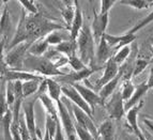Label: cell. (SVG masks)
I'll return each instance as SVG.
<instances>
[{
    "label": "cell",
    "mask_w": 153,
    "mask_h": 140,
    "mask_svg": "<svg viewBox=\"0 0 153 140\" xmlns=\"http://www.w3.org/2000/svg\"><path fill=\"white\" fill-rule=\"evenodd\" d=\"M45 40L49 44V46L51 45L58 46L59 44H61L63 41H65L64 38L62 36V34L60 33V31H54V32L49 33L48 36L45 38Z\"/></svg>",
    "instance_id": "cell-34"
},
{
    "label": "cell",
    "mask_w": 153,
    "mask_h": 140,
    "mask_svg": "<svg viewBox=\"0 0 153 140\" xmlns=\"http://www.w3.org/2000/svg\"><path fill=\"white\" fill-rule=\"evenodd\" d=\"M66 27L57 21H51L39 12L36 15H29L26 18V31H27V43H34L48 36L54 31L66 30Z\"/></svg>",
    "instance_id": "cell-1"
},
{
    "label": "cell",
    "mask_w": 153,
    "mask_h": 140,
    "mask_svg": "<svg viewBox=\"0 0 153 140\" xmlns=\"http://www.w3.org/2000/svg\"><path fill=\"white\" fill-rule=\"evenodd\" d=\"M19 3L22 4V8H23L26 12L30 13L31 15H36V14L39 13L36 5L34 4V2L31 1V0H19Z\"/></svg>",
    "instance_id": "cell-38"
},
{
    "label": "cell",
    "mask_w": 153,
    "mask_h": 140,
    "mask_svg": "<svg viewBox=\"0 0 153 140\" xmlns=\"http://www.w3.org/2000/svg\"><path fill=\"white\" fill-rule=\"evenodd\" d=\"M124 99L121 94V91H116L110 96V99L105 103V109L107 111L110 119L121 120L125 116Z\"/></svg>",
    "instance_id": "cell-6"
},
{
    "label": "cell",
    "mask_w": 153,
    "mask_h": 140,
    "mask_svg": "<svg viewBox=\"0 0 153 140\" xmlns=\"http://www.w3.org/2000/svg\"><path fill=\"white\" fill-rule=\"evenodd\" d=\"M93 14L94 15H93V21H92L91 30L93 38H94V42L97 46L100 42H101V39L106 33V28L108 26L109 16H108V14L107 15H102L100 13H97L95 11H93Z\"/></svg>",
    "instance_id": "cell-11"
},
{
    "label": "cell",
    "mask_w": 153,
    "mask_h": 140,
    "mask_svg": "<svg viewBox=\"0 0 153 140\" xmlns=\"http://www.w3.org/2000/svg\"><path fill=\"white\" fill-rule=\"evenodd\" d=\"M152 48H153V47H152Z\"/></svg>",
    "instance_id": "cell-46"
},
{
    "label": "cell",
    "mask_w": 153,
    "mask_h": 140,
    "mask_svg": "<svg viewBox=\"0 0 153 140\" xmlns=\"http://www.w3.org/2000/svg\"><path fill=\"white\" fill-rule=\"evenodd\" d=\"M119 71H120V66L116 63L114 58L111 57V58L108 60L107 63L104 65V73H103V76L97 81L93 90H94L95 92L97 91L100 92V90L102 89L105 84H107L108 82L111 81L112 79L117 76Z\"/></svg>",
    "instance_id": "cell-12"
},
{
    "label": "cell",
    "mask_w": 153,
    "mask_h": 140,
    "mask_svg": "<svg viewBox=\"0 0 153 140\" xmlns=\"http://www.w3.org/2000/svg\"><path fill=\"white\" fill-rule=\"evenodd\" d=\"M152 21H153V11L151 13H149L148 15L146 16L145 18H143L141 21H138V23L136 24L133 28H131L130 30L128 31V33H131V34H136V32H137V31L141 30L143 27H146L147 25L151 24Z\"/></svg>",
    "instance_id": "cell-33"
},
{
    "label": "cell",
    "mask_w": 153,
    "mask_h": 140,
    "mask_svg": "<svg viewBox=\"0 0 153 140\" xmlns=\"http://www.w3.org/2000/svg\"><path fill=\"white\" fill-rule=\"evenodd\" d=\"M31 44L30 43H22L19 45L15 46L14 48L10 49L7 53L5 57L1 55V59H2L7 66L10 67V70H14V71H23L24 69V61L27 56L29 48H30Z\"/></svg>",
    "instance_id": "cell-4"
},
{
    "label": "cell",
    "mask_w": 153,
    "mask_h": 140,
    "mask_svg": "<svg viewBox=\"0 0 153 140\" xmlns=\"http://www.w3.org/2000/svg\"><path fill=\"white\" fill-rule=\"evenodd\" d=\"M143 105H145V102L141 101L139 104H137L136 106H134L133 108H131L130 110H128L126 116H125V117H126V121H128V125H130V127L133 130V132L135 133L136 136L143 134L141 130L139 128V126H138L137 118H138V113H139V111H140V109L143 108Z\"/></svg>",
    "instance_id": "cell-20"
},
{
    "label": "cell",
    "mask_w": 153,
    "mask_h": 140,
    "mask_svg": "<svg viewBox=\"0 0 153 140\" xmlns=\"http://www.w3.org/2000/svg\"><path fill=\"white\" fill-rule=\"evenodd\" d=\"M152 71H153V69H152Z\"/></svg>",
    "instance_id": "cell-45"
},
{
    "label": "cell",
    "mask_w": 153,
    "mask_h": 140,
    "mask_svg": "<svg viewBox=\"0 0 153 140\" xmlns=\"http://www.w3.org/2000/svg\"><path fill=\"white\" fill-rule=\"evenodd\" d=\"M5 95H7V101H8L9 106L14 105L15 103V91H14V81H9L5 87Z\"/></svg>",
    "instance_id": "cell-37"
},
{
    "label": "cell",
    "mask_w": 153,
    "mask_h": 140,
    "mask_svg": "<svg viewBox=\"0 0 153 140\" xmlns=\"http://www.w3.org/2000/svg\"><path fill=\"white\" fill-rule=\"evenodd\" d=\"M125 70H126V64L121 65L120 71H119V73H118L117 76L112 79L111 81H109L107 84H105L102 89L100 90L99 94H100V96L102 97V99L104 101V103H105L106 99H109V96H111V95L116 92V88H117V86L119 84V82L121 81V79L123 78V75H124Z\"/></svg>",
    "instance_id": "cell-17"
},
{
    "label": "cell",
    "mask_w": 153,
    "mask_h": 140,
    "mask_svg": "<svg viewBox=\"0 0 153 140\" xmlns=\"http://www.w3.org/2000/svg\"><path fill=\"white\" fill-rule=\"evenodd\" d=\"M111 47L108 45L105 38L101 39V42L97 45V51H95V66L103 67L107 63L108 60L111 58Z\"/></svg>",
    "instance_id": "cell-16"
},
{
    "label": "cell",
    "mask_w": 153,
    "mask_h": 140,
    "mask_svg": "<svg viewBox=\"0 0 153 140\" xmlns=\"http://www.w3.org/2000/svg\"><path fill=\"white\" fill-rule=\"evenodd\" d=\"M97 130L99 136H101L103 140H115V125L110 118L101 123Z\"/></svg>",
    "instance_id": "cell-21"
},
{
    "label": "cell",
    "mask_w": 153,
    "mask_h": 140,
    "mask_svg": "<svg viewBox=\"0 0 153 140\" xmlns=\"http://www.w3.org/2000/svg\"><path fill=\"white\" fill-rule=\"evenodd\" d=\"M149 87L148 84H147V81L146 82H141V84H137L135 88V92H134V94L132 95V97H131L130 99H128V102H125V111L126 110H130L131 108H133L134 106H136L137 104H139V103L143 101V97L146 95V93L149 91Z\"/></svg>",
    "instance_id": "cell-19"
},
{
    "label": "cell",
    "mask_w": 153,
    "mask_h": 140,
    "mask_svg": "<svg viewBox=\"0 0 153 140\" xmlns=\"http://www.w3.org/2000/svg\"><path fill=\"white\" fill-rule=\"evenodd\" d=\"M135 88H136V86L133 84L132 79H126V80H124L123 86H122V90H121V94H122L124 102H128V99L132 97V95L134 94V92H135Z\"/></svg>",
    "instance_id": "cell-32"
},
{
    "label": "cell",
    "mask_w": 153,
    "mask_h": 140,
    "mask_svg": "<svg viewBox=\"0 0 153 140\" xmlns=\"http://www.w3.org/2000/svg\"><path fill=\"white\" fill-rule=\"evenodd\" d=\"M13 123V111L9 109L4 115L1 116V127H2L3 137L5 140H13L11 134V126Z\"/></svg>",
    "instance_id": "cell-24"
},
{
    "label": "cell",
    "mask_w": 153,
    "mask_h": 140,
    "mask_svg": "<svg viewBox=\"0 0 153 140\" xmlns=\"http://www.w3.org/2000/svg\"><path fill=\"white\" fill-rule=\"evenodd\" d=\"M116 0H102L100 2V7H101V10H100V14L102 15H107L109 14V11L111 10V8L116 4Z\"/></svg>",
    "instance_id": "cell-39"
},
{
    "label": "cell",
    "mask_w": 153,
    "mask_h": 140,
    "mask_svg": "<svg viewBox=\"0 0 153 140\" xmlns=\"http://www.w3.org/2000/svg\"><path fill=\"white\" fill-rule=\"evenodd\" d=\"M143 123L148 127V130H150V133L153 135V121L150 119H143Z\"/></svg>",
    "instance_id": "cell-41"
},
{
    "label": "cell",
    "mask_w": 153,
    "mask_h": 140,
    "mask_svg": "<svg viewBox=\"0 0 153 140\" xmlns=\"http://www.w3.org/2000/svg\"><path fill=\"white\" fill-rule=\"evenodd\" d=\"M148 60H146V59H137L134 66H133V77H136L140 73H143L146 70V67L148 66Z\"/></svg>",
    "instance_id": "cell-35"
},
{
    "label": "cell",
    "mask_w": 153,
    "mask_h": 140,
    "mask_svg": "<svg viewBox=\"0 0 153 140\" xmlns=\"http://www.w3.org/2000/svg\"><path fill=\"white\" fill-rule=\"evenodd\" d=\"M84 27V18H82V8L79 5V1H75V18L70 29V40L76 41L79 36V32Z\"/></svg>",
    "instance_id": "cell-18"
},
{
    "label": "cell",
    "mask_w": 153,
    "mask_h": 140,
    "mask_svg": "<svg viewBox=\"0 0 153 140\" xmlns=\"http://www.w3.org/2000/svg\"><path fill=\"white\" fill-rule=\"evenodd\" d=\"M57 108H58V115L60 122L62 124V127L65 133L66 139L68 140H75L76 137V128H75V124L73 123L72 117L70 116V112L68 110V106H66L65 102L63 99H60L59 102H57Z\"/></svg>",
    "instance_id": "cell-5"
},
{
    "label": "cell",
    "mask_w": 153,
    "mask_h": 140,
    "mask_svg": "<svg viewBox=\"0 0 153 140\" xmlns=\"http://www.w3.org/2000/svg\"><path fill=\"white\" fill-rule=\"evenodd\" d=\"M26 18H27V12L22 8L21 12V17L18 21L17 28H16V33L14 38L11 40V42L8 44V49L14 48L15 46L19 45L22 43H26L27 42V31H26Z\"/></svg>",
    "instance_id": "cell-15"
},
{
    "label": "cell",
    "mask_w": 153,
    "mask_h": 140,
    "mask_svg": "<svg viewBox=\"0 0 153 140\" xmlns=\"http://www.w3.org/2000/svg\"><path fill=\"white\" fill-rule=\"evenodd\" d=\"M75 128H76V134L80 140H94L93 136L88 132L87 130H85L84 127L79 126L78 124H75Z\"/></svg>",
    "instance_id": "cell-40"
},
{
    "label": "cell",
    "mask_w": 153,
    "mask_h": 140,
    "mask_svg": "<svg viewBox=\"0 0 153 140\" xmlns=\"http://www.w3.org/2000/svg\"><path fill=\"white\" fill-rule=\"evenodd\" d=\"M31 140H42L41 138H39V137H36V138H33V139H31Z\"/></svg>",
    "instance_id": "cell-44"
},
{
    "label": "cell",
    "mask_w": 153,
    "mask_h": 140,
    "mask_svg": "<svg viewBox=\"0 0 153 140\" xmlns=\"http://www.w3.org/2000/svg\"><path fill=\"white\" fill-rule=\"evenodd\" d=\"M48 49H49V44L46 42L45 38H44L41 39V40H38V41H36L34 43L31 44L30 48L28 50V54L36 57H42L47 53Z\"/></svg>",
    "instance_id": "cell-25"
},
{
    "label": "cell",
    "mask_w": 153,
    "mask_h": 140,
    "mask_svg": "<svg viewBox=\"0 0 153 140\" xmlns=\"http://www.w3.org/2000/svg\"><path fill=\"white\" fill-rule=\"evenodd\" d=\"M69 64L72 66V69L74 70L75 72L82 71V70H85L86 67H88V66H86V64L82 61V59L79 58L78 56H76V55H74L73 57L69 58Z\"/></svg>",
    "instance_id": "cell-36"
},
{
    "label": "cell",
    "mask_w": 153,
    "mask_h": 140,
    "mask_svg": "<svg viewBox=\"0 0 153 140\" xmlns=\"http://www.w3.org/2000/svg\"><path fill=\"white\" fill-rule=\"evenodd\" d=\"M131 51H132V48H131V46H125L123 48H121L120 50L116 51V54L112 56L115 62L118 64L119 66H121V64H123V62L126 60V59L130 57L131 55Z\"/></svg>",
    "instance_id": "cell-31"
},
{
    "label": "cell",
    "mask_w": 153,
    "mask_h": 140,
    "mask_svg": "<svg viewBox=\"0 0 153 140\" xmlns=\"http://www.w3.org/2000/svg\"><path fill=\"white\" fill-rule=\"evenodd\" d=\"M120 3L131 7V8H134L136 10H146L153 4V1H148V0H122V1H120Z\"/></svg>",
    "instance_id": "cell-29"
},
{
    "label": "cell",
    "mask_w": 153,
    "mask_h": 140,
    "mask_svg": "<svg viewBox=\"0 0 153 140\" xmlns=\"http://www.w3.org/2000/svg\"><path fill=\"white\" fill-rule=\"evenodd\" d=\"M102 67H86L82 71L79 72H73V73H69L63 76H58L55 80L59 84H62L63 86L65 84H78V81H86L88 77L91 76L93 73L100 71Z\"/></svg>",
    "instance_id": "cell-9"
},
{
    "label": "cell",
    "mask_w": 153,
    "mask_h": 140,
    "mask_svg": "<svg viewBox=\"0 0 153 140\" xmlns=\"http://www.w3.org/2000/svg\"><path fill=\"white\" fill-rule=\"evenodd\" d=\"M71 105L72 111L74 113V118L76 120V124H78L79 126L84 127L85 130H87L88 132L93 136V138L99 137V130H97V126H95L94 122L92 121V117H90L87 112H85L82 109L76 106L74 104H70Z\"/></svg>",
    "instance_id": "cell-8"
},
{
    "label": "cell",
    "mask_w": 153,
    "mask_h": 140,
    "mask_svg": "<svg viewBox=\"0 0 153 140\" xmlns=\"http://www.w3.org/2000/svg\"><path fill=\"white\" fill-rule=\"evenodd\" d=\"M47 94L55 102H59L62 99V86L57 82L55 79L47 78Z\"/></svg>",
    "instance_id": "cell-23"
},
{
    "label": "cell",
    "mask_w": 153,
    "mask_h": 140,
    "mask_svg": "<svg viewBox=\"0 0 153 140\" xmlns=\"http://www.w3.org/2000/svg\"><path fill=\"white\" fill-rule=\"evenodd\" d=\"M40 99H41V103L43 105V107L45 108V111L47 115H51L53 118L55 119H59V115H58V108L55 106L54 101L48 96L47 93L45 94H42L40 96Z\"/></svg>",
    "instance_id": "cell-27"
},
{
    "label": "cell",
    "mask_w": 153,
    "mask_h": 140,
    "mask_svg": "<svg viewBox=\"0 0 153 140\" xmlns=\"http://www.w3.org/2000/svg\"><path fill=\"white\" fill-rule=\"evenodd\" d=\"M137 138H138V140H147V138H146L145 136H143V134H140V135H138Z\"/></svg>",
    "instance_id": "cell-43"
},
{
    "label": "cell",
    "mask_w": 153,
    "mask_h": 140,
    "mask_svg": "<svg viewBox=\"0 0 153 140\" xmlns=\"http://www.w3.org/2000/svg\"><path fill=\"white\" fill-rule=\"evenodd\" d=\"M61 15L65 21L66 27L70 30L75 18V5H65V8L61 10Z\"/></svg>",
    "instance_id": "cell-30"
},
{
    "label": "cell",
    "mask_w": 153,
    "mask_h": 140,
    "mask_svg": "<svg viewBox=\"0 0 153 140\" xmlns=\"http://www.w3.org/2000/svg\"><path fill=\"white\" fill-rule=\"evenodd\" d=\"M55 48L57 49L58 53L64 55L68 58H71L75 55V51L77 48V43L76 41H71V40H65L61 44H59L58 46H56Z\"/></svg>",
    "instance_id": "cell-26"
},
{
    "label": "cell",
    "mask_w": 153,
    "mask_h": 140,
    "mask_svg": "<svg viewBox=\"0 0 153 140\" xmlns=\"http://www.w3.org/2000/svg\"><path fill=\"white\" fill-rule=\"evenodd\" d=\"M104 38L106 40V42L108 43V45L111 47V49H117L120 50L121 48L128 46L130 44H132L133 42L136 40V34H131V33H124L121 36H112L109 33H105Z\"/></svg>",
    "instance_id": "cell-14"
},
{
    "label": "cell",
    "mask_w": 153,
    "mask_h": 140,
    "mask_svg": "<svg viewBox=\"0 0 153 140\" xmlns=\"http://www.w3.org/2000/svg\"><path fill=\"white\" fill-rule=\"evenodd\" d=\"M24 69H28L32 71L34 74L42 75V76H63L65 73L61 72L56 66V64L49 59L42 57H36L27 54L24 61Z\"/></svg>",
    "instance_id": "cell-3"
},
{
    "label": "cell",
    "mask_w": 153,
    "mask_h": 140,
    "mask_svg": "<svg viewBox=\"0 0 153 140\" xmlns=\"http://www.w3.org/2000/svg\"><path fill=\"white\" fill-rule=\"evenodd\" d=\"M147 84H148L149 89H152L153 88V71L151 70V74L149 76L148 80H147Z\"/></svg>",
    "instance_id": "cell-42"
},
{
    "label": "cell",
    "mask_w": 153,
    "mask_h": 140,
    "mask_svg": "<svg viewBox=\"0 0 153 140\" xmlns=\"http://www.w3.org/2000/svg\"><path fill=\"white\" fill-rule=\"evenodd\" d=\"M11 28V19L10 15H9V11H8V5H5L4 9L2 11V14H1V18H0V33H1V47H4V39L8 34L9 30Z\"/></svg>",
    "instance_id": "cell-22"
},
{
    "label": "cell",
    "mask_w": 153,
    "mask_h": 140,
    "mask_svg": "<svg viewBox=\"0 0 153 140\" xmlns=\"http://www.w3.org/2000/svg\"><path fill=\"white\" fill-rule=\"evenodd\" d=\"M77 49L79 58L89 67H99L95 66V50H94V38L92 34L91 27L89 25H84L82 31L76 40Z\"/></svg>",
    "instance_id": "cell-2"
},
{
    "label": "cell",
    "mask_w": 153,
    "mask_h": 140,
    "mask_svg": "<svg viewBox=\"0 0 153 140\" xmlns=\"http://www.w3.org/2000/svg\"><path fill=\"white\" fill-rule=\"evenodd\" d=\"M79 92V94L82 95V99L86 101L88 105L90 106L93 111H94V107L97 105H105L104 101L102 99V97L100 96L99 93L94 91V90L88 88L86 84H71Z\"/></svg>",
    "instance_id": "cell-13"
},
{
    "label": "cell",
    "mask_w": 153,
    "mask_h": 140,
    "mask_svg": "<svg viewBox=\"0 0 153 140\" xmlns=\"http://www.w3.org/2000/svg\"><path fill=\"white\" fill-rule=\"evenodd\" d=\"M40 99L38 94H34L32 96L25 99L23 102V113L25 116L26 123L28 126L29 130L31 134V139L38 137L36 135V120H34V104Z\"/></svg>",
    "instance_id": "cell-7"
},
{
    "label": "cell",
    "mask_w": 153,
    "mask_h": 140,
    "mask_svg": "<svg viewBox=\"0 0 153 140\" xmlns=\"http://www.w3.org/2000/svg\"><path fill=\"white\" fill-rule=\"evenodd\" d=\"M42 81L40 80H30V81L23 82V94L24 99H28V97L32 96V95L36 94L40 88V84Z\"/></svg>",
    "instance_id": "cell-28"
},
{
    "label": "cell",
    "mask_w": 153,
    "mask_h": 140,
    "mask_svg": "<svg viewBox=\"0 0 153 140\" xmlns=\"http://www.w3.org/2000/svg\"><path fill=\"white\" fill-rule=\"evenodd\" d=\"M62 94L64 95V97L69 99L70 102H72V104L76 105L85 112H87L90 117L93 116V110L90 108L89 105L86 103V101L82 99V95L79 94V92L73 86H71V84L62 86Z\"/></svg>",
    "instance_id": "cell-10"
}]
</instances>
